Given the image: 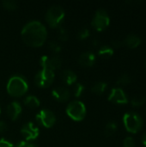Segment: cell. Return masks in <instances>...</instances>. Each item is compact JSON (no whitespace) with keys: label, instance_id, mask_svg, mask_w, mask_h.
Returning a JSON list of instances; mask_svg holds the SVG:
<instances>
[{"label":"cell","instance_id":"1","mask_svg":"<svg viewBox=\"0 0 146 147\" xmlns=\"http://www.w3.org/2000/svg\"><path fill=\"white\" fill-rule=\"evenodd\" d=\"M21 34L26 44L31 47H40L45 42L47 36V31L42 22L33 20L23 26Z\"/></svg>","mask_w":146,"mask_h":147},{"label":"cell","instance_id":"2","mask_svg":"<svg viewBox=\"0 0 146 147\" xmlns=\"http://www.w3.org/2000/svg\"><path fill=\"white\" fill-rule=\"evenodd\" d=\"M28 81L22 75H13L8 80L7 91L12 96H22L28 91Z\"/></svg>","mask_w":146,"mask_h":147},{"label":"cell","instance_id":"3","mask_svg":"<svg viewBox=\"0 0 146 147\" xmlns=\"http://www.w3.org/2000/svg\"><path fill=\"white\" fill-rule=\"evenodd\" d=\"M125 128L131 134L139 133L144 125V121L141 115L136 112H127L123 116Z\"/></svg>","mask_w":146,"mask_h":147},{"label":"cell","instance_id":"4","mask_svg":"<svg viewBox=\"0 0 146 147\" xmlns=\"http://www.w3.org/2000/svg\"><path fill=\"white\" fill-rule=\"evenodd\" d=\"M64 18L65 10L60 5L58 4L51 6L46 13V20L49 26L52 28L61 27Z\"/></svg>","mask_w":146,"mask_h":147},{"label":"cell","instance_id":"5","mask_svg":"<svg viewBox=\"0 0 146 147\" xmlns=\"http://www.w3.org/2000/svg\"><path fill=\"white\" fill-rule=\"evenodd\" d=\"M65 111L69 117L77 121L83 120L86 115V107L83 102L78 100L71 101L67 105Z\"/></svg>","mask_w":146,"mask_h":147},{"label":"cell","instance_id":"6","mask_svg":"<svg viewBox=\"0 0 146 147\" xmlns=\"http://www.w3.org/2000/svg\"><path fill=\"white\" fill-rule=\"evenodd\" d=\"M110 23V18L108 12L103 9H99L91 22L92 27L97 31H102L106 29Z\"/></svg>","mask_w":146,"mask_h":147},{"label":"cell","instance_id":"7","mask_svg":"<svg viewBox=\"0 0 146 147\" xmlns=\"http://www.w3.org/2000/svg\"><path fill=\"white\" fill-rule=\"evenodd\" d=\"M54 78H55V75H54L53 71L42 68L36 73L34 77V81H35V84L39 87L46 88L52 84Z\"/></svg>","mask_w":146,"mask_h":147},{"label":"cell","instance_id":"8","mask_svg":"<svg viewBox=\"0 0 146 147\" xmlns=\"http://www.w3.org/2000/svg\"><path fill=\"white\" fill-rule=\"evenodd\" d=\"M36 121L45 127H51L56 122V116L52 111L43 109L36 115Z\"/></svg>","mask_w":146,"mask_h":147},{"label":"cell","instance_id":"9","mask_svg":"<svg viewBox=\"0 0 146 147\" xmlns=\"http://www.w3.org/2000/svg\"><path fill=\"white\" fill-rule=\"evenodd\" d=\"M21 134L25 138L26 141L30 142V141L37 139V137L40 134V131H39L38 127L35 126L34 122L28 121L22 127Z\"/></svg>","mask_w":146,"mask_h":147},{"label":"cell","instance_id":"10","mask_svg":"<svg viewBox=\"0 0 146 147\" xmlns=\"http://www.w3.org/2000/svg\"><path fill=\"white\" fill-rule=\"evenodd\" d=\"M61 59L59 56H52L49 57L47 55H43L40 59V65L42 68L49 69L51 71H54L56 69L60 68L61 66Z\"/></svg>","mask_w":146,"mask_h":147},{"label":"cell","instance_id":"11","mask_svg":"<svg viewBox=\"0 0 146 147\" xmlns=\"http://www.w3.org/2000/svg\"><path fill=\"white\" fill-rule=\"evenodd\" d=\"M108 100L114 103L117 104H126L128 102L127 96L124 90L121 88H114L112 89L109 96Z\"/></svg>","mask_w":146,"mask_h":147},{"label":"cell","instance_id":"12","mask_svg":"<svg viewBox=\"0 0 146 147\" xmlns=\"http://www.w3.org/2000/svg\"><path fill=\"white\" fill-rule=\"evenodd\" d=\"M52 95L59 102H65L70 98L71 92L66 87L58 86L52 90Z\"/></svg>","mask_w":146,"mask_h":147},{"label":"cell","instance_id":"13","mask_svg":"<svg viewBox=\"0 0 146 147\" xmlns=\"http://www.w3.org/2000/svg\"><path fill=\"white\" fill-rule=\"evenodd\" d=\"M96 62V55L90 52V51H86L81 53V55L78 58V63L82 66L89 67L92 66Z\"/></svg>","mask_w":146,"mask_h":147},{"label":"cell","instance_id":"14","mask_svg":"<svg viewBox=\"0 0 146 147\" xmlns=\"http://www.w3.org/2000/svg\"><path fill=\"white\" fill-rule=\"evenodd\" d=\"M22 110V108L21 103L16 101L11 102L7 106V114L11 120H16L21 115Z\"/></svg>","mask_w":146,"mask_h":147},{"label":"cell","instance_id":"15","mask_svg":"<svg viewBox=\"0 0 146 147\" xmlns=\"http://www.w3.org/2000/svg\"><path fill=\"white\" fill-rule=\"evenodd\" d=\"M123 43L129 48H136L141 43V39L137 34H128L124 40Z\"/></svg>","mask_w":146,"mask_h":147},{"label":"cell","instance_id":"16","mask_svg":"<svg viewBox=\"0 0 146 147\" xmlns=\"http://www.w3.org/2000/svg\"><path fill=\"white\" fill-rule=\"evenodd\" d=\"M61 78L66 84L70 85V84H74L77 81V74L73 71H71L70 69H66V70H64L62 71Z\"/></svg>","mask_w":146,"mask_h":147},{"label":"cell","instance_id":"17","mask_svg":"<svg viewBox=\"0 0 146 147\" xmlns=\"http://www.w3.org/2000/svg\"><path fill=\"white\" fill-rule=\"evenodd\" d=\"M24 103L30 109H36L40 106V100L33 95L27 96L24 99Z\"/></svg>","mask_w":146,"mask_h":147},{"label":"cell","instance_id":"18","mask_svg":"<svg viewBox=\"0 0 146 147\" xmlns=\"http://www.w3.org/2000/svg\"><path fill=\"white\" fill-rule=\"evenodd\" d=\"M98 54L100 57L104 59H108L114 54V48L109 46H102L98 50Z\"/></svg>","mask_w":146,"mask_h":147},{"label":"cell","instance_id":"19","mask_svg":"<svg viewBox=\"0 0 146 147\" xmlns=\"http://www.w3.org/2000/svg\"><path fill=\"white\" fill-rule=\"evenodd\" d=\"M107 86H108V84L105 82H97L92 85L91 90H92V92H94L97 95H100L105 91Z\"/></svg>","mask_w":146,"mask_h":147},{"label":"cell","instance_id":"20","mask_svg":"<svg viewBox=\"0 0 146 147\" xmlns=\"http://www.w3.org/2000/svg\"><path fill=\"white\" fill-rule=\"evenodd\" d=\"M117 130V124L114 121H109L106 124L104 133L107 136H112L113 134H115Z\"/></svg>","mask_w":146,"mask_h":147},{"label":"cell","instance_id":"21","mask_svg":"<svg viewBox=\"0 0 146 147\" xmlns=\"http://www.w3.org/2000/svg\"><path fill=\"white\" fill-rule=\"evenodd\" d=\"M146 98L144 96H135L132 98L131 103L133 107H140L145 103Z\"/></svg>","mask_w":146,"mask_h":147},{"label":"cell","instance_id":"22","mask_svg":"<svg viewBox=\"0 0 146 147\" xmlns=\"http://www.w3.org/2000/svg\"><path fill=\"white\" fill-rule=\"evenodd\" d=\"M2 5L4 9L9 10H14L17 8V2L15 0H3Z\"/></svg>","mask_w":146,"mask_h":147},{"label":"cell","instance_id":"23","mask_svg":"<svg viewBox=\"0 0 146 147\" xmlns=\"http://www.w3.org/2000/svg\"><path fill=\"white\" fill-rule=\"evenodd\" d=\"M130 83H131V78L126 73H124L121 76H120V78L117 80V84L120 85H127Z\"/></svg>","mask_w":146,"mask_h":147},{"label":"cell","instance_id":"24","mask_svg":"<svg viewBox=\"0 0 146 147\" xmlns=\"http://www.w3.org/2000/svg\"><path fill=\"white\" fill-rule=\"evenodd\" d=\"M84 90V86L80 83H76L73 86V94L75 96L78 97L82 95Z\"/></svg>","mask_w":146,"mask_h":147},{"label":"cell","instance_id":"25","mask_svg":"<svg viewBox=\"0 0 146 147\" xmlns=\"http://www.w3.org/2000/svg\"><path fill=\"white\" fill-rule=\"evenodd\" d=\"M48 45H49L50 49H51L52 52H54V53H59V52L61 51V46H60L59 43L57 42L56 40H51V41L49 42Z\"/></svg>","mask_w":146,"mask_h":147},{"label":"cell","instance_id":"26","mask_svg":"<svg viewBox=\"0 0 146 147\" xmlns=\"http://www.w3.org/2000/svg\"><path fill=\"white\" fill-rule=\"evenodd\" d=\"M89 30L87 28H83L77 32V37L78 39L81 40L86 39L87 37H89Z\"/></svg>","mask_w":146,"mask_h":147},{"label":"cell","instance_id":"27","mask_svg":"<svg viewBox=\"0 0 146 147\" xmlns=\"http://www.w3.org/2000/svg\"><path fill=\"white\" fill-rule=\"evenodd\" d=\"M59 39L62 41H66L69 39V34L67 30L64 27H59Z\"/></svg>","mask_w":146,"mask_h":147},{"label":"cell","instance_id":"28","mask_svg":"<svg viewBox=\"0 0 146 147\" xmlns=\"http://www.w3.org/2000/svg\"><path fill=\"white\" fill-rule=\"evenodd\" d=\"M123 146L124 147H135V140L133 137L128 136L124 140L123 142Z\"/></svg>","mask_w":146,"mask_h":147},{"label":"cell","instance_id":"29","mask_svg":"<svg viewBox=\"0 0 146 147\" xmlns=\"http://www.w3.org/2000/svg\"><path fill=\"white\" fill-rule=\"evenodd\" d=\"M15 147H38V146H37L35 144H34V143H31V142H29V141L23 140V141H20L19 143H17Z\"/></svg>","mask_w":146,"mask_h":147},{"label":"cell","instance_id":"30","mask_svg":"<svg viewBox=\"0 0 146 147\" xmlns=\"http://www.w3.org/2000/svg\"><path fill=\"white\" fill-rule=\"evenodd\" d=\"M0 147H15V146L9 140H6L4 138H1L0 139Z\"/></svg>","mask_w":146,"mask_h":147},{"label":"cell","instance_id":"31","mask_svg":"<svg viewBox=\"0 0 146 147\" xmlns=\"http://www.w3.org/2000/svg\"><path fill=\"white\" fill-rule=\"evenodd\" d=\"M123 41H120V40H114L113 42V47H115V48H118L120 47H121L123 45Z\"/></svg>","mask_w":146,"mask_h":147},{"label":"cell","instance_id":"32","mask_svg":"<svg viewBox=\"0 0 146 147\" xmlns=\"http://www.w3.org/2000/svg\"><path fill=\"white\" fill-rule=\"evenodd\" d=\"M7 128V125L4 121H0V134L3 133Z\"/></svg>","mask_w":146,"mask_h":147},{"label":"cell","instance_id":"33","mask_svg":"<svg viewBox=\"0 0 146 147\" xmlns=\"http://www.w3.org/2000/svg\"><path fill=\"white\" fill-rule=\"evenodd\" d=\"M142 143L146 147V132L143 134V136H142Z\"/></svg>","mask_w":146,"mask_h":147},{"label":"cell","instance_id":"34","mask_svg":"<svg viewBox=\"0 0 146 147\" xmlns=\"http://www.w3.org/2000/svg\"><path fill=\"white\" fill-rule=\"evenodd\" d=\"M93 44H94L95 46H96V45L98 44V40H93Z\"/></svg>","mask_w":146,"mask_h":147},{"label":"cell","instance_id":"35","mask_svg":"<svg viewBox=\"0 0 146 147\" xmlns=\"http://www.w3.org/2000/svg\"><path fill=\"white\" fill-rule=\"evenodd\" d=\"M0 114H1V109H0Z\"/></svg>","mask_w":146,"mask_h":147},{"label":"cell","instance_id":"36","mask_svg":"<svg viewBox=\"0 0 146 147\" xmlns=\"http://www.w3.org/2000/svg\"><path fill=\"white\" fill-rule=\"evenodd\" d=\"M145 69H146V63H145Z\"/></svg>","mask_w":146,"mask_h":147}]
</instances>
